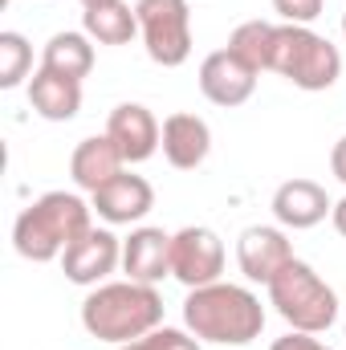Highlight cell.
I'll return each instance as SVG.
<instances>
[{
    "label": "cell",
    "instance_id": "cell-13",
    "mask_svg": "<svg viewBox=\"0 0 346 350\" xmlns=\"http://www.w3.org/2000/svg\"><path fill=\"white\" fill-rule=\"evenodd\" d=\"M269 208H273V216H277L281 228L302 232V228L322 224V220L334 212V200H330L326 187L314 183V179H285V183L273 191V204H269Z\"/></svg>",
    "mask_w": 346,
    "mask_h": 350
},
{
    "label": "cell",
    "instance_id": "cell-2",
    "mask_svg": "<svg viewBox=\"0 0 346 350\" xmlns=\"http://www.w3.org/2000/svg\"><path fill=\"white\" fill-rule=\"evenodd\" d=\"M82 326L98 342H135L163 326V297L155 285L143 281H106L94 285L82 301Z\"/></svg>",
    "mask_w": 346,
    "mask_h": 350
},
{
    "label": "cell",
    "instance_id": "cell-26",
    "mask_svg": "<svg viewBox=\"0 0 346 350\" xmlns=\"http://www.w3.org/2000/svg\"><path fill=\"white\" fill-rule=\"evenodd\" d=\"M330 224H334V232H338V237H346V196L334 204V212H330Z\"/></svg>",
    "mask_w": 346,
    "mask_h": 350
},
{
    "label": "cell",
    "instance_id": "cell-16",
    "mask_svg": "<svg viewBox=\"0 0 346 350\" xmlns=\"http://www.w3.org/2000/svg\"><path fill=\"white\" fill-rule=\"evenodd\" d=\"M118 172H127V159H122V151L114 147L110 135H90L70 155V175H74V183L82 191H98L102 183H110Z\"/></svg>",
    "mask_w": 346,
    "mask_h": 350
},
{
    "label": "cell",
    "instance_id": "cell-22",
    "mask_svg": "<svg viewBox=\"0 0 346 350\" xmlns=\"http://www.w3.org/2000/svg\"><path fill=\"white\" fill-rule=\"evenodd\" d=\"M122 350H200V338L191 330H175V326H159L135 342H127Z\"/></svg>",
    "mask_w": 346,
    "mask_h": 350
},
{
    "label": "cell",
    "instance_id": "cell-10",
    "mask_svg": "<svg viewBox=\"0 0 346 350\" xmlns=\"http://www.w3.org/2000/svg\"><path fill=\"white\" fill-rule=\"evenodd\" d=\"M257 90V74L228 49H216L200 62V94L212 102V106H245Z\"/></svg>",
    "mask_w": 346,
    "mask_h": 350
},
{
    "label": "cell",
    "instance_id": "cell-15",
    "mask_svg": "<svg viewBox=\"0 0 346 350\" xmlns=\"http://www.w3.org/2000/svg\"><path fill=\"white\" fill-rule=\"evenodd\" d=\"M159 147H163V159L175 172H196L212 151V131L200 114L179 110V114L163 118V143Z\"/></svg>",
    "mask_w": 346,
    "mask_h": 350
},
{
    "label": "cell",
    "instance_id": "cell-17",
    "mask_svg": "<svg viewBox=\"0 0 346 350\" xmlns=\"http://www.w3.org/2000/svg\"><path fill=\"white\" fill-rule=\"evenodd\" d=\"M29 106L45 118V122H70L82 110V82L62 78L53 70H37L29 78Z\"/></svg>",
    "mask_w": 346,
    "mask_h": 350
},
{
    "label": "cell",
    "instance_id": "cell-27",
    "mask_svg": "<svg viewBox=\"0 0 346 350\" xmlns=\"http://www.w3.org/2000/svg\"><path fill=\"white\" fill-rule=\"evenodd\" d=\"M98 4H114V0H82V8H98Z\"/></svg>",
    "mask_w": 346,
    "mask_h": 350
},
{
    "label": "cell",
    "instance_id": "cell-24",
    "mask_svg": "<svg viewBox=\"0 0 346 350\" xmlns=\"http://www.w3.org/2000/svg\"><path fill=\"white\" fill-rule=\"evenodd\" d=\"M269 350H334V347H322L314 334H302V330H289L285 338H277Z\"/></svg>",
    "mask_w": 346,
    "mask_h": 350
},
{
    "label": "cell",
    "instance_id": "cell-6",
    "mask_svg": "<svg viewBox=\"0 0 346 350\" xmlns=\"http://www.w3.org/2000/svg\"><path fill=\"white\" fill-rule=\"evenodd\" d=\"M139 37L147 57L163 70H175L191 57V8L187 0H139Z\"/></svg>",
    "mask_w": 346,
    "mask_h": 350
},
{
    "label": "cell",
    "instance_id": "cell-5",
    "mask_svg": "<svg viewBox=\"0 0 346 350\" xmlns=\"http://www.w3.org/2000/svg\"><path fill=\"white\" fill-rule=\"evenodd\" d=\"M265 289H269V306L289 322V330L326 334L338 322V293L297 257L285 265Z\"/></svg>",
    "mask_w": 346,
    "mask_h": 350
},
{
    "label": "cell",
    "instance_id": "cell-28",
    "mask_svg": "<svg viewBox=\"0 0 346 350\" xmlns=\"http://www.w3.org/2000/svg\"><path fill=\"white\" fill-rule=\"evenodd\" d=\"M343 37H346V12H343Z\"/></svg>",
    "mask_w": 346,
    "mask_h": 350
},
{
    "label": "cell",
    "instance_id": "cell-3",
    "mask_svg": "<svg viewBox=\"0 0 346 350\" xmlns=\"http://www.w3.org/2000/svg\"><path fill=\"white\" fill-rule=\"evenodd\" d=\"M90 216H94V208L78 191H45V196H37L16 216V224H12V249L25 261H37V265L62 261V253L78 237H86L90 228H94Z\"/></svg>",
    "mask_w": 346,
    "mask_h": 350
},
{
    "label": "cell",
    "instance_id": "cell-7",
    "mask_svg": "<svg viewBox=\"0 0 346 350\" xmlns=\"http://www.w3.org/2000/svg\"><path fill=\"white\" fill-rule=\"evenodd\" d=\"M224 273V241L204 228V224H187L172 237V277L183 281L187 289L212 285Z\"/></svg>",
    "mask_w": 346,
    "mask_h": 350
},
{
    "label": "cell",
    "instance_id": "cell-8",
    "mask_svg": "<svg viewBox=\"0 0 346 350\" xmlns=\"http://www.w3.org/2000/svg\"><path fill=\"white\" fill-rule=\"evenodd\" d=\"M122 265V241L110 228H90L62 253V273L74 285H102Z\"/></svg>",
    "mask_w": 346,
    "mask_h": 350
},
{
    "label": "cell",
    "instance_id": "cell-4",
    "mask_svg": "<svg viewBox=\"0 0 346 350\" xmlns=\"http://www.w3.org/2000/svg\"><path fill=\"white\" fill-rule=\"evenodd\" d=\"M269 70L281 74L285 82H293L297 90H306V94H318V90H330L343 78V53L322 33H314L310 25H277Z\"/></svg>",
    "mask_w": 346,
    "mask_h": 350
},
{
    "label": "cell",
    "instance_id": "cell-1",
    "mask_svg": "<svg viewBox=\"0 0 346 350\" xmlns=\"http://www.w3.org/2000/svg\"><path fill=\"white\" fill-rule=\"evenodd\" d=\"M183 326L200 342L216 347H249L265 330V306L253 289L232 281H212L200 289H187L183 301Z\"/></svg>",
    "mask_w": 346,
    "mask_h": 350
},
{
    "label": "cell",
    "instance_id": "cell-11",
    "mask_svg": "<svg viewBox=\"0 0 346 350\" xmlns=\"http://www.w3.org/2000/svg\"><path fill=\"white\" fill-rule=\"evenodd\" d=\"M90 208L106 224H139L155 208V187L143 175L118 172L110 183H102L98 191H90Z\"/></svg>",
    "mask_w": 346,
    "mask_h": 350
},
{
    "label": "cell",
    "instance_id": "cell-25",
    "mask_svg": "<svg viewBox=\"0 0 346 350\" xmlns=\"http://www.w3.org/2000/svg\"><path fill=\"white\" fill-rule=\"evenodd\" d=\"M330 172H334L338 183H346V135L334 143V151H330Z\"/></svg>",
    "mask_w": 346,
    "mask_h": 350
},
{
    "label": "cell",
    "instance_id": "cell-21",
    "mask_svg": "<svg viewBox=\"0 0 346 350\" xmlns=\"http://www.w3.org/2000/svg\"><path fill=\"white\" fill-rule=\"evenodd\" d=\"M33 70V45L21 33H0V90H16Z\"/></svg>",
    "mask_w": 346,
    "mask_h": 350
},
{
    "label": "cell",
    "instance_id": "cell-23",
    "mask_svg": "<svg viewBox=\"0 0 346 350\" xmlns=\"http://www.w3.org/2000/svg\"><path fill=\"white\" fill-rule=\"evenodd\" d=\"M285 25H314L322 16V0H273Z\"/></svg>",
    "mask_w": 346,
    "mask_h": 350
},
{
    "label": "cell",
    "instance_id": "cell-14",
    "mask_svg": "<svg viewBox=\"0 0 346 350\" xmlns=\"http://www.w3.org/2000/svg\"><path fill=\"white\" fill-rule=\"evenodd\" d=\"M122 273L143 285H159L163 277H172V237L151 224L135 228L122 241Z\"/></svg>",
    "mask_w": 346,
    "mask_h": 350
},
{
    "label": "cell",
    "instance_id": "cell-9",
    "mask_svg": "<svg viewBox=\"0 0 346 350\" xmlns=\"http://www.w3.org/2000/svg\"><path fill=\"white\" fill-rule=\"evenodd\" d=\"M106 135L114 139L127 163H147L163 143V126L155 122V114L143 102H118L106 118Z\"/></svg>",
    "mask_w": 346,
    "mask_h": 350
},
{
    "label": "cell",
    "instance_id": "cell-19",
    "mask_svg": "<svg viewBox=\"0 0 346 350\" xmlns=\"http://www.w3.org/2000/svg\"><path fill=\"white\" fill-rule=\"evenodd\" d=\"M82 33L98 45H131L139 33V16L131 4L114 0V4H98L82 12Z\"/></svg>",
    "mask_w": 346,
    "mask_h": 350
},
{
    "label": "cell",
    "instance_id": "cell-20",
    "mask_svg": "<svg viewBox=\"0 0 346 350\" xmlns=\"http://www.w3.org/2000/svg\"><path fill=\"white\" fill-rule=\"evenodd\" d=\"M273 29L277 25H269V21H245V25H237L232 29V37H228V53H237L253 74H265L269 70V57H273Z\"/></svg>",
    "mask_w": 346,
    "mask_h": 350
},
{
    "label": "cell",
    "instance_id": "cell-12",
    "mask_svg": "<svg viewBox=\"0 0 346 350\" xmlns=\"http://www.w3.org/2000/svg\"><path fill=\"white\" fill-rule=\"evenodd\" d=\"M289 261H293V245H289V237H285L281 228H273V224H253V228H245L241 241H237V265H241V273H245L249 281H257V285H269Z\"/></svg>",
    "mask_w": 346,
    "mask_h": 350
},
{
    "label": "cell",
    "instance_id": "cell-18",
    "mask_svg": "<svg viewBox=\"0 0 346 350\" xmlns=\"http://www.w3.org/2000/svg\"><path fill=\"white\" fill-rule=\"evenodd\" d=\"M41 66L53 70V74H62V78L82 82V78H90V70H94V41H90L86 33H74V29L53 33V37L45 41Z\"/></svg>",
    "mask_w": 346,
    "mask_h": 350
}]
</instances>
